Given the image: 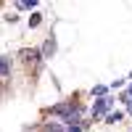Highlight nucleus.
I'll use <instances>...</instances> for the list:
<instances>
[{
  "instance_id": "obj_1",
  "label": "nucleus",
  "mask_w": 132,
  "mask_h": 132,
  "mask_svg": "<svg viewBox=\"0 0 132 132\" xmlns=\"http://www.w3.org/2000/svg\"><path fill=\"white\" fill-rule=\"evenodd\" d=\"M8 74V58H0V79Z\"/></svg>"
},
{
  "instance_id": "obj_2",
  "label": "nucleus",
  "mask_w": 132,
  "mask_h": 132,
  "mask_svg": "<svg viewBox=\"0 0 132 132\" xmlns=\"http://www.w3.org/2000/svg\"><path fill=\"white\" fill-rule=\"evenodd\" d=\"M106 108H108V101H101V103H98V106H95V111H98V114H101V111H106Z\"/></svg>"
}]
</instances>
